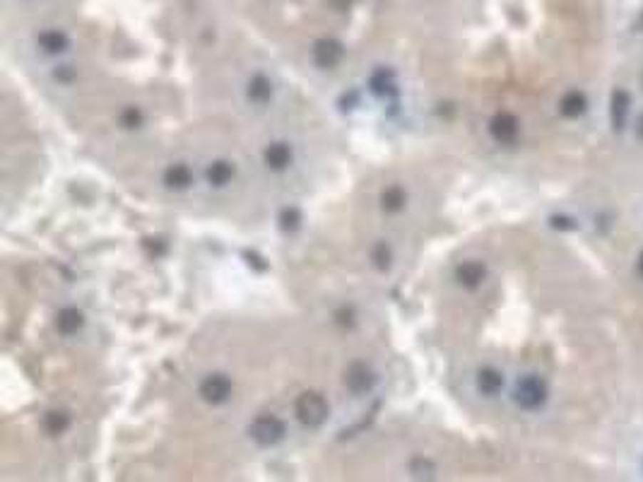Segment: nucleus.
I'll return each instance as SVG.
<instances>
[{
    "instance_id": "1",
    "label": "nucleus",
    "mask_w": 643,
    "mask_h": 482,
    "mask_svg": "<svg viewBox=\"0 0 643 482\" xmlns=\"http://www.w3.org/2000/svg\"><path fill=\"white\" fill-rule=\"evenodd\" d=\"M284 432H287V427H284V422L275 415H260L251 422V427H248L251 439L260 443V446H275L277 441L284 439Z\"/></svg>"
},
{
    "instance_id": "2",
    "label": "nucleus",
    "mask_w": 643,
    "mask_h": 482,
    "mask_svg": "<svg viewBox=\"0 0 643 482\" xmlns=\"http://www.w3.org/2000/svg\"><path fill=\"white\" fill-rule=\"evenodd\" d=\"M547 401V386L540 376H523L515 386V403L523 410H537Z\"/></svg>"
},
{
    "instance_id": "3",
    "label": "nucleus",
    "mask_w": 643,
    "mask_h": 482,
    "mask_svg": "<svg viewBox=\"0 0 643 482\" xmlns=\"http://www.w3.org/2000/svg\"><path fill=\"white\" fill-rule=\"evenodd\" d=\"M294 410H297V417L307 424V427H318V424H323L328 417V403H326V398L318 396V393H304V396H299Z\"/></svg>"
},
{
    "instance_id": "4",
    "label": "nucleus",
    "mask_w": 643,
    "mask_h": 482,
    "mask_svg": "<svg viewBox=\"0 0 643 482\" xmlns=\"http://www.w3.org/2000/svg\"><path fill=\"white\" fill-rule=\"evenodd\" d=\"M374 381H376V376H374L371 366H369L366 362H352V364L347 366L345 386H347V391L354 393V396H361V393L371 391Z\"/></svg>"
},
{
    "instance_id": "5",
    "label": "nucleus",
    "mask_w": 643,
    "mask_h": 482,
    "mask_svg": "<svg viewBox=\"0 0 643 482\" xmlns=\"http://www.w3.org/2000/svg\"><path fill=\"white\" fill-rule=\"evenodd\" d=\"M200 396L205 403H212V405H220L229 401V396H232V381L225 376V374H210V376L202 379L200 384Z\"/></svg>"
},
{
    "instance_id": "6",
    "label": "nucleus",
    "mask_w": 643,
    "mask_h": 482,
    "mask_svg": "<svg viewBox=\"0 0 643 482\" xmlns=\"http://www.w3.org/2000/svg\"><path fill=\"white\" fill-rule=\"evenodd\" d=\"M518 130H520L518 118L508 111H499L492 118V123H489V133H492L494 140L501 145H511L515 138H518Z\"/></svg>"
},
{
    "instance_id": "7",
    "label": "nucleus",
    "mask_w": 643,
    "mask_h": 482,
    "mask_svg": "<svg viewBox=\"0 0 643 482\" xmlns=\"http://www.w3.org/2000/svg\"><path fill=\"white\" fill-rule=\"evenodd\" d=\"M272 80L265 73H253L246 82V99L256 106H265L272 101Z\"/></svg>"
},
{
    "instance_id": "8",
    "label": "nucleus",
    "mask_w": 643,
    "mask_h": 482,
    "mask_svg": "<svg viewBox=\"0 0 643 482\" xmlns=\"http://www.w3.org/2000/svg\"><path fill=\"white\" fill-rule=\"evenodd\" d=\"M345 56V48H342L340 41L335 39H321L316 41L314 46V63L318 68H335L337 63Z\"/></svg>"
},
{
    "instance_id": "9",
    "label": "nucleus",
    "mask_w": 643,
    "mask_h": 482,
    "mask_svg": "<svg viewBox=\"0 0 643 482\" xmlns=\"http://www.w3.org/2000/svg\"><path fill=\"white\" fill-rule=\"evenodd\" d=\"M485 277H487V268L480 261H465L458 265V270H456V280L468 289L480 287V284L485 282Z\"/></svg>"
},
{
    "instance_id": "10",
    "label": "nucleus",
    "mask_w": 643,
    "mask_h": 482,
    "mask_svg": "<svg viewBox=\"0 0 643 482\" xmlns=\"http://www.w3.org/2000/svg\"><path fill=\"white\" fill-rule=\"evenodd\" d=\"M82 326H85V316H82L80 309H75V307L61 309L58 316H56V328H58V333H63V335H75L78 331H82Z\"/></svg>"
},
{
    "instance_id": "11",
    "label": "nucleus",
    "mask_w": 643,
    "mask_h": 482,
    "mask_svg": "<svg viewBox=\"0 0 643 482\" xmlns=\"http://www.w3.org/2000/svg\"><path fill=\"white\" fill-rule=\"evenodd\" d=\"M263 157H265V164L272 171H282V169H287L289 164H292V150H289L287 143H272V145H267L265 152H263Z\"/></svg>"
},
{
    "instance_id": "12",
    "label": "nucleus",
    "mask_w": 643,
    "mask_h": 482,
    "mask_svg": "<svg viewBox=\"0 0 643 482\" xmlns=\"http://www.w3.org/2000/svg\"><path fill=\"white\" fill-rule=\"evenodd\" d=\"M501 389H504V376H501V371L492 369V366H485V369H480V374H477V391L482 393V396H496Z\"/></svg>"
},
{
    "instance_id": "13",
    "label": "nucleus",
    "mask_w": 643,
    "mask_h": 482,
    "mask_svg": "<svg viewBox=\"0 0 643 482\" xmlns=\"http://www.w3.org/2000/svg\"><path fill=\"white\" fill-rule=\"evenodd\" d=\"M164 183L174 191H183L193 183V171H190L188 164H171V167L164 171Z\"/></svg>"
},
{
    "instance_id": "14",
    "label": "nucleus",
    "mask_w": 643,
    "mask_h": 482,
    "mask_svg": "<svg viewBox=\"0 0 643 482\" xmlns=\"http://www.w3.org/2000/svg\"><path fill=\"white\" fill-rule=\"evenodd\" d=\"M36 43H39L41 51H46V53H63L70 41L61 29H46L36 36Z\"/></svg>"
},
{
    "instance_id": "15",
    "label": "nucleus",
    "mask_w": 643,
    "mask_h": 482,
    "mask_svg": "<svg viewBox=\"0 0 643 482\" xmlns=\"http://www.w3.org/2000/svg\"><path fill=\"white\" fill-rule=\"evenodd\" d=\"M585 106H588V101H585L581 92H566L562 101H559V111L566 118H578L585 111Z\"/></svg>"
},
{
    "instance_id": "16",
    "label": "nucleus",
    "mask_w": 643,
    "mask_h": 482,
    "mask_svg": "<svg viewBox=\"0 0 643 482\" xmlns=\"http://www.w3.org/2000/svg\"><path fill=\"white\" fill-rule=\"evenodd\" d=\"M407 202V193L403 191V186H388L384 193H381V207L386 212H400Z\"/></svg>"
},
{
    "instance_id": "17",
    "label": "nucleus",
    "mask_w": 643,
    "mask_h": 482,
    "mask_svg": "<svg viewBox=\"0 0 643 482\" xmlns=\"http://www.w3.org/2000/svg\"><path fill=\"white\" fill-rule=\"evenodd\" d=\"M627 111H629V94L617 90L612 94V128L619 133L624 128V120H627Z\"/></svg>"
},
{
    "instance_id": "18",
    "label": "nucleus",
    "mask_w": 643,
    "mask_h": 482,
    "mask_svg": "<svg viewBox=\"0 0 643 482\" xmlns=\"http://www.w3.org/2000/svg\"><path fill=\"white\" fill-rule=\"evenodd\" d=\"M234 179V167L229 162H215V164H210V169H207V181L212 183V186H217V188H222V186H227L229 181Z\"/></svg>"
},
{
    "instance_id": "19",
    "label": "nucleus",
    "mask_w": 643,
    "mask_h": 482,
    "mask_svg": "<svg viewBox=\"0 0 643 482\" xmlns=\"http://www.w3.org/2000/svg\"><path fill=\"white\" fill-rule=\"evenodd\" d=\"M43 424H46V429L51 434H61L63 429L68 427V415H63V412H48Z\"/></svg>"
},
{
    "instance_id": "20",
    "label": "nucleus",
    "mask_w": 643,
    "mask_h": 482,
    "mask_svg": "<svg viewBox=\"0 0 643 482\" xmlns=\"http://www.w3.org/2000/svg\"><path fill=\"white\" fill-rule=\"evenodd\" d=\"M374 258H376V263L381 265V268H388V261H391V251H388L386 246L381 244L379 249L374 251Z\"/></svg>"
},
{
    "instance_id": "21",
    "label": "nucleus",
    "mask_w": 643,
    "mask_h": 482,
    "mask_svg": "<svg viewBox=\"0 0 643 482\" xmlns=\"http://www.w3.org/2000/svg\"><path fill=\"white\" fill-rule=\"evenodd\" d=\"M636 133H639V138L643 140V113H641V118H639V128H636Z\"/></svg>"
},
{
    "instance_id": "22",
    "label": "nucleus",
    "mask_w": 643,
    "mask_h": 482,
    "mask_svg": "<svg viewBox=\"0 0 643 482\" xmlns=\"http://www.w3.org/2000/svg\"><path fill=\"white\" fill-rule=\"evenodd\" d=\"M639 270H641V275H643V253H641V261H639Z\"/></svg>"
}]
</instances>
